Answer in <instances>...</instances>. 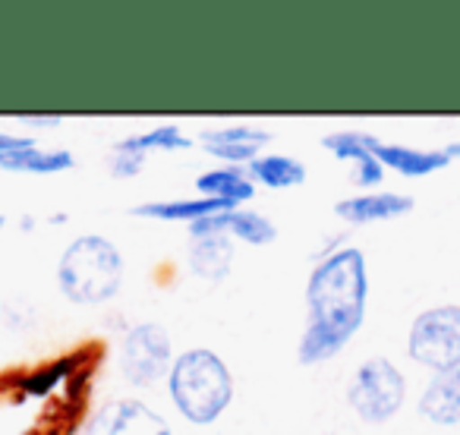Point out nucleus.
<instances>
[{
  "label": "nucleus",
  "mask_w": 460,
  "mask_h": 435,
  "mask_svg": "<svg viewBox=\"0 0 460 435\" xmlns=\"http://www.w3.org/2000/svg\"><path fill=\"white\" fill-rule=\"evenodd\" d=\"M369 300L366 256L353 246L334 250L313 269L306 284L309 325L300 338V363L315 366L332 360L359 332Z\"/></svg>",
  "instance_id": "1"
},
{
  "label": "nucleus",
  "mask_w": 460,
  "mask_h": 435,
  "mask_svg": "<svg viewBox=\"0 0 460 435\" xmlns=\"http://www.w3.org/2000/svg\"><path fill=\"white\" fill-rule=\"evenodd\" d=\"M234 397V376L215 351L192 347L173 357L171 366V401L196 426L215 422Z\"/></svg>",
  "instance_id": "2"
},
{
  "label": "nucleus",
  "mask_w": 460,
  "mask_h": 435,
  "mask_svg": "<svg viewBox=\"0 0 460 435\" xmlns=\"http://www.w3.org/2000/svg\"><path fill=\"white\" fill-rule=\"evenodd\" d=\"M58 284L64 297L79 306H98L117 297L123 284V256L108 237L85 234L64 250L58 265Z\"/></svg>",
  "instance_id": "3"
},
{
  "label": "nucleus",
  "mask_w": 460,
  "mask_h": 435,
  "mask_svg": "<svg viewBox=\"0 0 460 435\" xmlns=\"http://www.w3.org/2000/svg\"><path fill=\"white\" fill-rule=\"evenodd\" d=\"M407 397L403 372L388 357H372L353 372L347 401L363 422H388Z\"/></svg>",
  "instance_id": "4"
},
{
  "label": "nucleus",
  "mask_w": 460,
  "mask_h": 435,
  "mask_svg": "<svg viewBox=\"0 0 460 435\" xmlns=\"http://www.w3.org/2000/svg\"><path fill=\"white\" fill-rule=\"evenodd\" d=\"M407 351L416 363L435 372H451L460 366V306L445 303L420 313L410 325Z\"/></svg>",
  "instance_id": "5"
},
{
  "label": "nucleus",
  "mask_w": 460,
  "mask_h": 435,
  "mask_svg": "<svg viewBox=\"0 0 460 435\" xmlns=\"http://www.w3.org/2000/svg\"><path fill=\"white\" fill-rule=\"evenodd\" d=\"M173 366V347L171 334L155 322L133 325L123 338L120 347V369L127 382L133 385H152Z\"/></svg>",
  "instance_id": "6"
},
{
  "label": "nucleus",
  "mask_w": 460,
  "mask_h": 435,
  "mask_svg": "<svg viewBox=\"0 0 460 435\" xmlns=\"http://www.w3.org/2000/svg\"><path fill=\"white\" fill-rule=\"evenodd\" d=\"M85 435H171V426L161 413L133 397H120L102 407V413L89 422Z\"/></svg>",
  "instance_id": "7"
},
{
  "label": "nucleus",
  "mask_w": 460,
  "mask_h": 435,
  "mask_svg": "<svg viewBox=\"0 0 460 435\" xmlns=\"http://www.w3.org/2000/svg\"><path fill=\"white\" fill-rule=\"evenodd\" d=\"M199 139H202V146L215 158L230 161V164H250V161H256L259 148L271 142V133L256 127H224V129H202Z\"/></svg>",
  "instance_id": "8"
},
{
  "label": "nucleus",
  "mask_w": 460,
  "mask_h": 435,
  "mask_svg": "<svg viewBox=\"0 0 460 435\" xmlns=\"http://www.w3.org/2000/svg\"><path fill=\"white\" fill-rule=\"evenodd\" d=\"M413 205V199L403 196V192H363V196L338 202L334 211L350 225H372V221H388V218L407 215Z\"/></svg>",
  "instance_id": "9"
},
{
  "label": "nucleus",
  "mask_w": 460,
  "mask_h": 435,
  "mask_svg": "<svg viewBox=\"0 0 460 435\" xmlns=\"http://www.w3.org/2000/svg\"><path fill=\"white\" fill-rule=\"evenodd\" d=\"M376 158L382 161V167L397 171L403 177H426V173L445 171L451 164V155L445 148H410V146H397V142H382L376 146Z\"/></svg>",
  "instance_id": "10"
},
{
  "label": "nucleus",
  "mask_w": 460,
  "mask_h": 435,
  "mask_svg": "<svg viewBox=\"0 0 460 435\" xmlns=\"http://www.w3.org/2000/svg\"><path fill=\"white\" fill-rule=\"evenodd\" d=\"M420 413L435 426H457L460 422V366L438 372L420 397Z\"/></svg>",
  "instance_id": "11"
},
{
  "label": "nucleus",
  "mask_w": 460,
  "mask_h": 435,
  "mask_svg": "<svg viewBox=\"0 0 460 435\" xmlns=\"http://www.w3.org/2000/svg\"><path fill=\"white\" fill-rule=\"evenodd\" d=\"M234 265L230 237H199L190 246V271L202 281H221Z\"/></svg>",
  "instance_id": "12"
},
{
  "label": "nucleus",
  "mask_w": 460,
  "mask_h": 435,
  "mask_svg": "<svg viewBox=\"0 0 460 435\" xmlns=\"http://www.w3.org/2000/svg\"><path fill=\"white\" fill-rule=\"evenodd\" d=\"M196 190L202 192V199H221V202L240 205L250 202L252 192H256V183L240 167H217V171H205L196 180Z\"/></svg>",
  "instance_id": "13"
},
{
  "label": "nucleus",
  "mask_w": 460,
  "mask_h": 435,
  "mask_svg": "<svg viewBox=\"0 0 460 435\" xmlns=\"http://www.w3.org/2000/svg\"><path fill=\"white\" fill-rule=\"evenodd\" d=\"M227 209H237V205L221 202V199H180V202H146V205H136L133 215L139 218H158V221H199V218H208L217 215V211H227Z\"/></svg>",
  "instance_id": "14"
},
{
  "label": "nucleus",
  "mask_w": 460,
  "mask_h": 435,
  "mask_svg": "<svg viewBox=\"0 0 460 435\" xmlns=\"http://www.w3.org/2000/svg\"><path fill=\"white\" fill-rule=\"evenodd\" d=\"M246 177L269 190H288V186H300L306 180V167L290 155H262L246 164Z\"/></svg>",
  "instance_id": "15"
},
{
  "label": "nucleus",
  "mask_w": 460,
  "mask_h": 435,
  "mask_svg": "<svg viewBox=\"0 0 460 435\" xmlns=\"http://www.w3.org/2000/svg\"><path fill=\"white\" fill-rule=\"evenodd\" d=\"M76 164L70 152L64 148H54L45 152L39 146L29 148H16V152H0V171H22V173H60L70 171Z\"/></svg>",
  "instance_id": "16"
},
{
  "label": "nucleus",
  "mask_w": 460,
  "mask_h": 435,
  "mask_svg": "<svg viewBox=\"0 0 460 435\" xmlns=\"http://www.w3.org/2000/svg\"><path fill=\"white\" fill-rule=\"evenodd\" d=\"M190 146H192L190 136L180 133V127H173V123H164V127H155V129H148V133L127 136V139L117 142L120 152H139V155H148V152H155V148L173 152V148H190Z\"/></svg>",
  "instance_id": "17"
},
{
  "label": "nucleus",
  "mask_w": 460,
  "mask_h": 435,
  "mask_svg": "<svg viewBox=\"0 0 460 435\" xmlns=\"http://www.w3.org/2000/svg\"><path fill=\"white\" fill-rule=\"evenodd\" d=\"M322 146L334 155V158H344V161H363L369 155H376L378 139L372 133H363V129H341V133H328L322 139Z\"/></svg>",
  "instance_id": "18"
},
{
  "label": "nucleus",
  "mask_w": 460,
  "mask_h": 435,
  "mask_svg": "<svg viewBox=\"0 0 460 435\" xmlns=\"http://www.w3.org/2000/svg\"><path fill=\"white\" fill-rule=\"evenodd\" d=\"M70 366H73V360H60V363L48 366V369L35 372V376H29L26 382H22V391H26V395H48V391L70 372Z\"/></svg>",
  "instance_id": "19"
},
{
  "label": "nucleus",
  "mask_w": 460,
  "mask_h": 435,
  "mask_svg": "<svg viewBox=\"0 0 460 435\" xmlns=\"http://www.w3.org/2000/svg\"><path fill=\"white\" fill-rule=\"evenodd\" d=\"M382 177H385V167L376 155L357 161V171H353V183L357 186H376V183H382Z\"/></svg>",
  "instance_id": "20"
},
{
  "label": "nucleus",
  "mask_w": 460,
  "mask_h": 435,
  "mask_svg": "<svg viewBox=\"0 0 460 435\" xmlns=\"http://www.w3.org/2000/svg\"><path fill=\"white\" fill-rule=\"evenodd\" d=\"M142 164H146V155L120 152V148H117V155L111 158V173H114V177H133V173L142 171Z\"/></svg>",
  "instance_id": "21"
},
{
  "label": "nucleus",
  "mask_w": 460,
  "mask_h": 435,
  "mask_svg": "<svg viewBox=\"0 0 460 435\" xmlns=\"http://www.w3.org/2000/svg\"><path fill=\"white\" fill-rule=\"evenodd\" d=\"M20 123H26V127H60V123H64V117H60V114H39V117L20 114Z\"/></svg>",
  "instance_id": "22"
},
{
  "label": "nucleus",
  "mask_w": 460,
  "mask_h": 435,
  "mask_svg": "<svg viewBox=\"0 0 460 435\" xmlns=\"http://www.w3.org/2000/svg\"><path fill=\"white\" fill-rule=\"evenodd\" d=\"M35 146L29 136H10V133H0V152H16V148H29Z\"/></svg>",
  "instance_id": "23"
},
{
  "label": "nucleus",
  "mask_w": 460,
  "mask_h": 435,
  "mask_svg": "<svg viewBox=\"0 0 460 435\" xmlns=\"http://www.w3.org/2000/svg\"><path fill=\"white\" fill-rule=\"evenodd\" d=\"M445 152L451 155V161H454V158H460V142H451V146H447Z\"/></svg>",
  "instance_id": "24"
},
{
  "label": "nucleus",
  "mask_w": 460,
  "mask_h": 435,
  "mask_svg": "<svg viewBox=\"0 0 460 435\" xmlns=\"http://www.w3.org/2000/svg\"><path fill=\"white\" fill-rule=\"evenodd\" d=\"M4 225H7V218H4V215H0V227H4Z\"/></svg>",
  "instance_id": "25"
}]
</instances>
